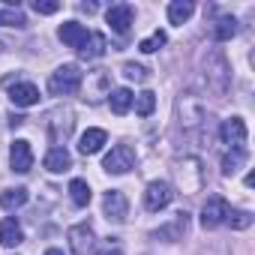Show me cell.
<instances>
[{"instance_id": "1", "label": "cell", "mask_w": 255, "mask_h": 255, "mask_svg": "<svg viewBox=\"0 0 255 255\" xmlns=\"http://www.w3.org/2000/svg\"><path fill=\"white\" fill-rule=\"evenodd\" d=\"M204 78H207V87L213 90L216 99H225L228 90H231V69H228V60L219 48H213L207 57H204Z\"/></svg>"}, {"instance_id": "2", "label": "cell", "mask_w": 255, "mask_h": 255, "mask_svg": "<svg viewBox=\"0 0 255 255\" xmlns=\"http://www.w3.org/2000/svg\"><path fill=\"white\" fill-rule=\"evenodd\" d=\"M81 78H84V72H81L75 63H63V66H57V69L51 72L48 90H51L54 96H69V93H75V90L81 87Z\"/></svg>"}, {"instance_id": "3", "label": "cell", "mask_w": 255, "mask_h": 255, "mask_svg": "<svg viewBox=\"0 0 255 255\" xmlns=\"http://www.w3.org/2000/svg\"><path fill=\"white\" fill-rule=\"evenodd\" d=\"M177 120L183 126V132H195L204 123V102L195 93H180V99H177Z\"/></svg>"}, {"instance_id": "4", "label": "cell", "mask_w": 255, "mask_h": 255, "mask_svg": "<svg viewBox=\"0 0 255 255\" xmlns=\"http://www.w3.org/2000/svg\"><path fill=\"white\" fill-rule=\"evenodd\" d=\"M72 126H75V120H72L69 108H54V111L45 114V132L54 144H63L72 135Z\"/></svg>"}, {"instance_id": "5", "label": "cell", "mask_w": 255, "mask_h": 255, "mask_svg": "<svg viewBox=\"0 0 255 255\" xmlns=\"http://www.w3.org/2000/svg\"><path fill=\"white\" fill-rule=\"evenodd\" d=\"M174 174H177V183H180V189H183L186 195H195V192H201L204 171H201V162H198L195 156H189V159L177 162V165H174Z\"/></svg>"}, {"instance_id": "6", "label": "cell", "mask_w": 255, "mask_h": 255, "mask_svg": "<svg viewBox=\"0 0 255 255\" xmlns=\"http://www.w3.org/2000/svg\"><path fill=\"white\" fill-rule=\"evenodd\" d=\"M171 198H174V189H171V183H165V180H153V183H147V189H144V207H147L150 213H159L162 207H168Z\"/></svg>"}, {"instance_id": "7", "label": "cell", "mask_w": 255, "mask_h": 255, "mask_svg": "<svg viewBox=\"0 0 255 255\" xmlns=\"http://www.w3.org/2000/svg\"><path fill=\"white\" fill-rule=\"evenodd\" d=\"M228 201L222 198V195H210L207 201H204V207H201V228H219L222 222H225V216H228Z\"/></svg>"}, {"instance_id": "8", "label": "cell", "mask_w": 255, "mask_h": 255, "mask_svg": "<svg viewBox=\"0 0 255 255\" xmlns=\"http://www.w3.org/2000/svg\"><path fill=\"white\" fill-rule=\"evenodd\" d=\"M132 165H135V153H132L129 144H117V147H111V153H108L105 162H102V168H105L108 174H126Z\"/></svg>"}, {"instance_id": "9", "label": "cell", "mask_w": 255, "mask_h": 255, "mask_svg": "<svg viewBox=\"0 0 255 255\" xmlns=\"http://www.w3.org/2000/svg\"><path fill=\"white\" fill-rule=\"evenodd\" d=\"M219 138H222V144H228L231 150H246V123H243L240 117L222 120V126H219Z\"/></svg>"}, {"instance_id": "10", "label": "cell", "mask_w": 255, "mask_h": 255, "mask_svg": "<svg viewBox=\"0 0 255 255\" xmlns=\"http://www.w3.org/2000/svg\"><path fill=\"white\" fill-rule=\"evenodd\" d=\"M102 210L111 222H126V213H129V204H126V195L120 189H108L102 198Z\"/></svg>"}, {"instance_id": "11", "label": "cell", "mask_w": 255, "mask_h": 255, "mask_svg": "<svg viewBox=\"0 0 255 255\" xmlns=\"http://www.w3.org/2000/svg\"><path fill=\"white\" fill-rule=\"evenodd\" d=\"M9 165H12V171H18V174H27V171L33 168V150H30V141H24V138L12 141V147H9Z\"/></svg>"}, {"instance_id": "12", "label": "cell", "mask_w": 255, "mask_h": 255, "mask_svg": "<svg viewBox=\"0 0 255 255\" xmlns=\"http://www.w3.org/2000/svg\"><path fill=\"white\" fill-rule=\"evenodd\" d=\"M132 18H135V12H132V6H129V3H117V6H111V9L105 12L108 27H111L114 33H120V36L132 27Z\"/></svg>"}, {"instance_id": "13", "label": "cell", "mask_w": 255, "mask_h": 255, "mask_svg": "<svg viewBox=\"0 0 255 255\" xmlns=\"http://www.w3.org/2000/svg\"><path fill=\"white\" fill-rule=\"evenodd\" d=\"M186 228H189V213H186V210H180V213H174V219H171L168 225L156 228V231H153V237H156V240H168V243H174V240H183Z\"/></svg>"}, {"instance_id": "14", "label": "cell", "mask_w": 255, "mask_h": 255, "mask_svg": "<svg viewBox=\"0 0 255 255\" xmlns=\"http://www.w3.org/2000/svg\"><path fill=\"white\" fill-rule=\"evenodd\" d=\"M57 36H60V42H63V45H69V48L81 51V48H84V42H87V36H90V30H87L84 24H78V21H66V24H60Z\"/></svg>"}, {"instance_id": "15", "label": "cell", "mask_w": 255, "mask_h": 255, "mask_svg": "<svg viewBox=\"0 0 255 255\" xmlns=\"http://www.w3.org/2000/svg\"><path fill=\"white\" fill-rule=\"evenodd\" d=\"M69 246H72L75 255L93 252V228H90V222H81V225L69 228Z\"/></svg>"}, {"instance_id": "16", "label": "cell", "mask_w": 255, "mask_h": 255, "mask_svg": "<svg viewBox=\"0 0 255 255\" xmlns=\"http://www.w3.org/2000/svg\"><path fill=\"white\" fill-rule=\"evenodd\" d=\"M9 99H12L18 108H30V105L39 102V90H36V84H30V81H18V84L9 87Z\"/></svg>"}, {"instance_id": "17", "label": "cell", "mask_w": 255, "mask_h": 255, "mask_svg": "<svg viewBox=\"0 0 255 255\" xmlns=\"http://www.w3.org/2000/svg\"><path fill=\"white\" fill-rule=\"evenodd\" d=\"M108 141V135H105V129H87L84 135H81V141H78V150L84 153V156H93V153H99L102 150V144Z\"/></svg>"}, {"instance_id": "18", "label": "cell", "mask_w": 255, "mask_h": 255, "mask_svg": "<svg viewBox=\"0 0 255 255\" xmlns=\"http://www.w3.org/2000/svg\"><path fill=\"white\" fill-rule=\"evenodd\" d=\"M45 168H48L51 174L69 171V168H72V156H69V150H66V147H51L48 156H45Z\"/></svg>"}, {"instance_id": "19", "label": "cell", "mask_w": 255, "mask_h": 255, "mask_svg": "<svg viewBox=\"0 0 255 255\" xmlns=\"http://www.w3.org/2000/svg\"><path fill=\"white\" fill-rule=\"evenodd\" d=\"M0 243L9 246V249L24 243V231H21V225L15 219H3V222H0Z\"/></svg>"}, {"instance_id": "20", "label": "cell", "mask_w": 255, "mask_h": 255, "mask_svg": "<svg viewBox=\"0 0 255 255\" xmlns=\"http://www.w3.org/2000/svg\"><path fill=\"white\" fill-rule=\"evenodd\" d=\"M132 90L129 87H117V90H111L108 93V102H111V111L114 114H126V111H129L132 108Z\"/></svg>"}, {"instance_id": "21", "label": "cell", "mask_w": 255, "mask_h": 255, "mask_svg": "<svg viewBox=\"0 0 255 255\" xmlns=\"http://www.w3.org/2000/svg\"><path fill=\"white\" fill-rule=\"evenodd\" d=\"M234 33H237V18H234V15H222V18L213 21V39H216V42H225V39H231Z\"/></svg>"}, {"instance_id": "22", "label": "cell", "mask_w": 255, "mask_h": 255, "mask_svg": "<svg viewBox=\"0 0 255 255\" xmlns=\"http://www.w3.org/2000/svg\"><path fill=\"white\" fill-rule=\"evenodd\" d=\"M105 48H108V45H105V36H102V33H90L87 42H84V48H81L78 54H81L84 60H93V57H102Z\"/></svg>"}, {"instance_id": "23", "label": "cell", "mask_w": 255, "mask_h": 255, "mask_svg": "<svg viewBox=\"0 0 255 255\" xmlns=\"http://www.w3.org/2000/svg\"><path fill=\"white\" fill-rule=\"evenodd\" d=\"M24 204H27V189H24V186L6 189L3 195H0V207H3V210H18V207H24Z\"/></svg>"}, {"instance_id": "24", "label": "cell", "mask_w": 255, "mask_h": 255, "mask_svg": "<svg viewBox=\"0 0 255 255\" xmlns=\"http://www.w3.org/2000/svg\"><path fill=\"white\" fill-rule=\"evenodd\" d=\"M87 84H93V99H102V96H108L111 93V81H108V72L105 69H96V72H90L87 75Z\"/></svg>"}, {"instance_id": "25", "label": "cell", "mask_w": 255, "mask_h": 255, "mask_svg": "<svg viewBox=\"0 0 255 255\" xmlns=\"http://www.w3.org/2000/svg\"><path fill=\"white\" fill-rule=\"evenodd\" d=\"M192 9H195V6L189 3V0H174V3L168 6V21H171V24H183V21L192 15Z\"/></svg>"}, {"instance_id": "26", "label": "cell", "mask_w": 255, "mask_h": 255, "mask_svg": "<svg viewBox=\"0 0 255 255\" xmlns=\"http://www.w3.org/2000/svg\"><path fill=\"white\" fill-rule=\"evenodd\" d=\"M69 195H72L75 207H87L90 204V186H87V180H72L69 183Z\"/></svg>"}, {"instance_id": "27", "label": "cell", "mask_w": 255, "mask_h": 255, "mask_svg": "<svg viewBox=\"0 0 255 255\" xmlns=\"http://www.w3.org/2000/svg\"><path fill=\"white\" fill-rule=\"evenodd\" d=\"M243 162H246V150H231V153H225V156H222V174L231 177Z\"/></svg>"}, {"instance_id": "28", "label": "cell", "mask_w": 255, "mask_h": 255, "mask_svg": "<svg viewBox=\"0 0 255 255\" xmlns=\"http://www.w3.org/2000/svg\"><path fill=\"white\" fill-rule=\"evenodd\" d=\"M27 24V18H24V12L15 6H9V9H0V27H24Z\"/></svg>"}, {"instance_id": "29", "label": "cell", "mask_w": 255, "mask_h": 255, "mask_svg": "<svg viewBox=\"0 0 255 255\" xmlns=\"http://www.w3.org/2000/svg\"><path fill=\"white\" fill-rule=\"evenodd\" d=\"M132 102H135V111H138L141 117H150V114H153V108H156V93L144 90V93H138Z\"/></svg>"}, {"instance_id": "30", "label": "cell", "mask_w": 255, "mask_h": 255, "mask_svg": "<svg viewBox=\"0 0 255 255\" xmlns=\"http://www.w3.org/2000/svg\"><path fill=\"white\" fill-rule=\"evenodd\" d=\"M225 222H228L234 231H243V228H249V225H252V213H249V210H228Z\"/></svg>"}, {"instance_id": "31", "label": "cell", "mask_w": 255, "mask_h": 255, "mask_svg": "<svg viewBox=\"0 0 255 255\" xmlns=\"http://www.w3.org/2000/svg\"><path fill=\"white\" fill-rule=\"evenodd\" d=\"M162 45H165V33H162V30H156L153 36H147V39H141V42H138V51L153 54V51H156V48H162Z\"/></svg>"}, {"instance_id": "32", "label": "cell", "mask_w": 255, "mask_h": 255, "mask_svg": "<svg viewBox=\"0 0 255 255\" xmlns=\"http://www.w3.org/2000/svg\"><path fill=\"white\" fill-rule=\"evenodd\" d=\"M120 252H123V243H120L117 237H108L102 246L93 249V255H120Z\"/></svg>"}, {"instance_id": "33", "label": "cell", "mask_w": 255, "mask_h": 255, "mask_svg": "<svg viewBox=\"0 0 255 255\" xmlns=\"http://www.w3.org/2000/svg\"><path fill=\"white\" fill-rule=\"evenodd\" d=\"M123 75L129 78V81H144L147 78V69L138 66V63H123Z\"/></svg>"}, {"instance_id": "34", "label": "cell", "mask_w": 255, "mask_h": 255, "mask_svg": "<svg viewBox=\"0 0 255 255\" xmlns=\"http://www.w3.org/2000/svg\"><path fill=\"white\" fill-rule=\"evenodd\" d=\"M60 9V3H54V0H33V12L39 15H54Z\"/></svg>"}, {"instance_id": "35", "label": "cell", "mask_w": 255, "mask_h": 255, "mask_svg": "<svg viewBox=\"0 0 255 255\" xmlns=\"http://www.w3.org/2000/svg\"><path fill=\"white\" fill-rule=\"evenodd\" d=\"M24 120H27V117H21V114H12V117H9V123H12V126H21Z\"/></svg>"}, {"instance_id": "36", "label": "cell", "mask_w": 255, "mask_h": 255, "mask_svg": "<svg viewBox=\"0 0 255 255\" xmlns=\"http://www.w3.org/2000/svg\"><path fill=\"white\" fill-rule=\"evenodd\" d=\"M45 255H63V252H60V249H48Z\"/></svg>"}]
</instances>
